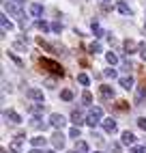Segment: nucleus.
I'll use <instances>...</instances> for the list:
<instances>
[{
	"label": "nucleus",
	"instance_id": "nucleus-1",
	"mask_svg": "<svg viewBox=\"0 0 146 153\" xmlns=\"http://www.w3.org/2000/svg\"><path fill=\"white\" fill-rule=\"evenodd\" d=\"M2 7H4V13H9V15L17 17L19 22H22V26L26 28V22H24V19H26V13H24L19 7H17V2H7V0H4V2H2Z\"/></svg>",
	"mask_w": 146,
	"mask_h": 153
},
{
	"label": "nucleus",
	"instance_id": "nucleus-2",
	"mask_svg": "<svg viewBox=\"0 0 146 153\" xmlns=\"http://www.w3.org/2000/svg\"><path fill=\"white\" fill-rule=\"evenodd\" d=\"M39 65L47 69L49 74H54V76H65V69L60 67V63H56V60H49V58H39Z\"/></svg>",
	"mask_w": 146,
	"mask_h": 153
},
{
	"label": "nucleus",
	"instance_id": "nucleus-3",
	"mask_svg": "<svg viewBox=\"0 0 146 153\" xmlns=\"http://www.w3.org/2000/svg\"><path fill=\"white\" fill-rule=\"evenodd\" d=\"M101 121H103V110H101V108H92V110L88 112V117H86V123H88L90 127L99 125Z\"/></svg>",
	"mask_w": 146,
	"mask_h": 153
},
{
	"label": "nucleus",
	"instance_id": "nucleus-4",
	"mask_svg": "<svg viewBox=\"0 0 146 153\" xmlns=\"http://www.w3.org/2000/svg\"><path fill=\"white\" fill-rule=\"evenodd\" d=\"M65 123H67V121H65V117H62V114H58V112L49 114V125H52V127L62 129V127H65Z\"/></svg>",
	"mask_w": 146,
	"mask_h": 153
},
{
	"label": "nucleus",
	"instance_id": "nucleus-5",
	"mask_svg": "<svg viewBox=\"0 0 146 153\" xmlns=\"http://www.w3.org/2000/svg\"><path fill=\"white\" fill-rule=\"evenodd\" d=\"M26 97L43 104V91H41V88H26Z\"/></svg>",
	"mask_w": 146,
	"mask_h": 153
},
{
	"label": "nucleus",
	"instance_id": "nucleus-6",
	"mask_svg": "<svg viewBox=\"0 0 146 153\" xmlns=\"http://www.w3.org/2000/svg\"><path fill=\"white\" fill-rule=\"evenodd\" d=\"M22 145H24V136H15L13 142L9 145V153H19L22 151Z\"/></svg>",
	"mask_w": 146,
	"mask_h": 153
},
{
	"label": "nucleus",
	"instance_id": "nucleus-7",
	"mask_svg": "<svg viewBox=\"0 0 146 153\" xmlns=\"http://www.w3.org/2000/svg\"><path fill=\"white\" fill-rule=\"evenodd\" d=\"M2 119L9 121V123H22V117H19L17 112H13V110H4L2 112Z\"/></svg>",
	"mask_w": 146,
	"mask_h": 153
},
{
	"label": "nucleus",
	"instance_id": "nucleus-8",
	"mask_svg": "<svg viewBox=\"0 0 146 153\" xmlns=\"http://www.w3.org/2000/svg\"><path fill=\"white\" fill-rule=\"evenodd\" d=\"M52 145H54L56 149H62V147H65V136H62L60 129L54 131V136H52Z\"/></svg>",
	"mask_w": 146,
	"mask_h": 153
},
{
	"label": "nucleus",
	"instance_id": "nucleus-9",
	"mask_svg": "<svg viewBox=\"0 0 146 153\" xmlns=\"http://www.w3.org/2000/svg\"><path fill=\"white\" fill-rule=\"evenodd\" d=\"M144 99H146V84L135 88V101H133V104H135V106H142Z\"/></svg>",
	"mask_w": 146,
	"mask_h": 153
},
{
	"label": "nucleus",
	"instance_id": "nucleus-10",
	"mask_svg": "<svg viewBox=\"0 0 146 153\" xmlns=\"http://www.w3.org/2000/svg\"><path fill=\"white\" fill-rule=\"evenodd\" d=\"M43 108H45V104H41V101H39V104H28V106H26V110H28L32 117L43 114Z\"/></svg>",
	"mask_w": 146,
	"mask_h": 153
},
{
	"label": "nucleus",
	"instance_id": "nucleus-11",
	"mask_svg": "<svg viewBox=\"0 0 146 153\" xmlns=\"http://www.w3.org/2000/svg\"><path fill=\"white\" fill-rule=\"evenodd\" d=\"M99 97H101V99H112V97H114V88H112L110 84L99 86Z\"/></svg>",
	"mask_w": 146,
	"mask_h": 153
},
{
	"label": "nucleus",
	"instance_id": "nucleus-12",
	"mask_svg": "<svg viewBox=\"0 0 146 153\" xmlns=\"http://www.w3.org/2000/svg\"><path fill=\"white\" fill-rule=\"evenodd\" d=\"M101 125H103V129H105L108 134H114V131H116V121H114L112 117H110V119H103Z\"/></svg>",
	"mask_w": 146,
	"mask_h": 153
},
{
	"label": "nucleus",
	"instance_id": "nucleus-13",
	"mask_svg": "<svg viewBox=\"0 0 146 153\" xmlns=\"http://www.w3.org/2000/svg\"><path fill=\"white\" fill-rule=\"evenodd\" d=\"M0 24H2V35H9L13 30V24L9 22V17H7V13H2L0 15Z\"/></svg>",
	"mask_w": 146,
	"mask_h": 153
},
{
	"label": "nucleus",
	"instance_id": "nucleus-14",
	"mask_svg": "<svg viewBox=\"0 0 146 153\" xmlns=\"http://www.w3.org/2000/svg\"><path fill=\"white\" fill-rule=\"evenodd\" d=\"M122 145H127V147H131V145H135V134H133V131H122Z\"/></svg>",
	"mask_w": 146,
	"mask_h": 153
},
{
	"label": "nucleus",
	"instance_id": "nucleus-15",
	"mask_svg": "<svg viewBox=\"0 0 146 153\" xmlns=\"http://www.w3.org/2000/svg\"><path fill=\"white\" fill-rule=\"evenodd\" d=\"M122 48H125V52H127V54H133L135 50H140V43H135L133 39H127V41L122 43Z\"/></svg>",
	"mask_w": 146,
	"mask_h": 153
},
{
	"label": "nucleus",
	"instance_id": "nucleus-16",
	"mask_svg": "<svg viewBox=\"0 0 146 153\" xmlns=\"http://www.w3.org/2000/svg\"><path fill=\"white\" fill-rule=\"evenodd\" d=\"M71 123H73V125H77V127L84 123V117H82V112H80V110H73V112H71Z\"/></svg>",
	"mask_w": 146,
	"mask_h": 153
},
{
	"label": "nucleus",
	"instance_id": "nucleus-17",
	"mask_svg": "<svg viewBox=\"0 0 146 153\" xmlns=\"http://www.w3.org/2000/svg\"><path fill=\"white\" fill-rule=\"evenodd\" d=\"M37 43H39V48L47 50V52H52V54H60V52H56V48H54V45H49L47 41H43V37H39V39H37Z\"/></svg>",
	"mask_w": 146,
	"mask_h": 153
},
{
	"label": "nucleus",
	"instance_id": "nucleus-18",
	"mask_svg": "<svg viewBox=\"0 0 146 153\" xmlns=\"http://www.w3.org/2000/svg\"><path fill=\"white\" fill-rule=\"evenodd\" d=\"M28 11H30V15H32V17H39L41 13H43V7H41L39 2H32V4L28 7Z\"/></svg>",
	"mask_w": 146,
	"mask_h": 153
},
{
	"label": "nucleus",
	"instance_id": "nucleus-19",
	"mask_svg": "<svg viewBox=\"0 0 146 153\" xmlns=\"http://www.w3.org/2000/svg\"><path fill=\"white\" fill-rule=\"evenodd\" d=\"M118 82H120V86H122V88H127V91H129V88H133V78H131V76H122Z\"/></svg>",
	"mask_w": 146,
	"mask_h": 153
},
{
	"label": "nucleus",
	"instance_id": "nucleus-20",
	"mask_svg": "<svg viewBox=\"0 0 146 153\" xmlns=\"http://www.w3.org/2000/svg\"><path fill=\"white\" fill-rule=\"evenodd\" d=\"M45 142H47V140H45L43 136H37V138H30V145H32L35 149H41V147H45Z\"/></svg>",
	"mask_w": 146,
	"mask_h": 153
},
{
	"label": "nucleus",
	"instance_id": "nucleus-21",
	"mask_svg": "<svg viewBox=\"0 0 146 153\" xmlns=\"http://www.w3.org/2000/svg\"><path fill=\"white\" fill-rule=\"evenodd\" d=\"M116 9H118V11H120L122 15L131 17V9H129V4H127V2H118V4H116Z\"/></svg>",
	"mask_w": 146,
	"mask_h": 153
},
{
	"label": "nucleus",
	"instance_id": "nucleus-22",
	"mask_svg": "<svg viewBox=\"0 0 146 153\" xmlns=\"http://www.w3.org/2000/svg\"><path fill=\"white\" fill-rule=\"evenodd\" d=\"M30 125H32L35 129H45L47 125L43 123V119H41V117H32V123H30Z\"/></svg>",
	"mask_w": 146,
	"mask_h": 153
},
{
	"label": "nucleus",
	"instance_id": "nucleus-23",
	"mask_svg": "<svg viewBox=\"0 0 146 153\" xmlns=\"http://www.w3.org/2000/svg\"><path fill=\"white\" fill-rule=\"evenodd\" d=\"M90 28H92V33H95V37H103V35H108V33H103V28H101L97 22H92V24H90Z\"/></svg>",
	"mask_w": 146,
	"mask_h": 153
},
{
	"label": "nucleus",
	"instance_id": "nucleus-24",
	"mask_svg": "<svg viewBox=\"0 0 146 153\" xmlns=\"http://www.w3.org/2000/svg\"><path fill=\"white\" fill-rule=\"evenodd\" d=\"M99 52H101V43L92 41V43L88 45V54H99Z\"/></svg>",
	"mask_w": 146,
	"mask_h": 153
},
{
	"label": "nucleus",
	"instance_id": "nucleus-25",
	"mask_svg": "<svg viewBox=\"0 0 146 153\" xmlns=\"http://www.w3.org/2000/svg\"><path fill=\"white\" fill-rule=\"evenodd\" d=\"M69 136H71V138H75V140H80V138H82L80 127H77V125H75V127H71V129H69Z\"/></svg>",
	"mask_w": 146,
	"mask_h": 153
},
{
	"label": "nucleus",
	"instance_id": "nucleus-26",
	"mask_svg": "<svg viewBox=\"0 0 146 153\" xmlns=\"http://www.w3.org/2000/svg\"><path fill=\"white\" fill-rule=\"evenodd\" d=\"M75 142H77V147H75L77 153H86V151H88V145H86L84 140H75Z\"/></svg>",
	"mask_w": 146,
	"mask_h": 153
},
{
	"label": "nucleus",
	"instance_id": "nucleus-27",
	"mask_svg": "<svg viewBox=\"0 0 146 153\" xmlns=\"http://www.w3.org/2000/svg\"><path fill=\"white\" fill-rule=\"evenodd\" d=\"M77 82H80L82 86H88V84H90V78H88L86 74H80V76H77Z\"/></svg>",
	"mask_w": 146,
	"mask_h": 153
},
{
	"label": "nucleus",
	"instance_id": "nucleus-28",
	"mask_svg": "<svg viewBox=\"0 0 146 153\" xmlns=\"http://www.w3.org/2000/svg\"><path fill=\"white\" fill-rule=\"evenodd\" d=\"M105 60H108L110 65H116V63H118V56L114 54V52H108V54H105Z\"/></svg>",
	"mask_w": 146,
	"mask_h": 153
},
{
	"label": "nucleus",
	"instance_id": "nucleus-29",
	"mask_svg": "<svg viewBox=\"0 0 146 153\" xmlns=\"http://www.w3.org/2000/svg\"><path fill=\"white\" fill-rule=\"evenodd\" d=\"M60 97L65 99V101H71V99H73V91H69V88H65V91H60Z\"/></svg>",
	"mask_w": 146,
	"mask_h": 153
},
{
	"label": "nucleus",
	"instance_id": "nucleus-30",
	"mask_svg": "<svg viewBox=\"0 0 146 153\" xmlns=\"http://www.w3.org/2000/svg\"><path fill=\"white\" fill-rule=\"evenodd\" d=\"M37 28H39V30H43V33H47L52 26H49L47 22H43V19H39V22H37Z\"/></svg>",
	"mask_w": 146,
	"mask_h": 153
},
{
	"label": "nucleus",
	"instance_id": "nucleus-31",
	"mask_svg": "<svg viewBox=\"0 0 146 153\" xmlns=\"http://www.w3.org/2000/svg\"><path fill=\"white\" fill-rule=\"evenodd\" d=\"M82 101L88 106V104H92V95H90V91H84V95H82Z\"/></svg>",
	"mask_w": 146,
	"mask_h": 153
},
{
	"label": "nucleus",
	"instance_id": "nucleus-32",
	"mask_svg": "<svg viewBox=\"0 0 146 153\" xmlns=\"http://www.w3.org/2000/svg\"><path fill=\"white\" fill-rule=\"evenodd\" d=\"M116 108L125 112V110H129V104H127V101H122V99H120V101H116Z\"/></svg>",
	"mask_w": 146,
	"mask_h": 153
},
{
	"label": "nucleus",
	"instance_id": "nucleus-33",
	"mask_svg": "<svg viewBox=\"0 0 146 153\" xmlns=\"http://www.w3.org/2000/svg\"><path fill=\"white\" fill-rule=\"evenodd\" d=\"M103 76H105V78H116V69H105V71H103Z\"/></svg>",
	"mask_w": 146,
	"mask_h": 153
},
{
	"label": "nucleus",
	"instance_id": "nucleus-34",
	"mask_svg": "<svg viewBox=\"0 0 146 153\" xmlns=\"http://www.w3.org/2000/svg\"><path fill=\"white\" fill-rule=\"evenodd\" d=\"M110 151H112V153H122V151H120V145H118V142H112V145H110Z\"/></svg>",
	"mask_w": 146,
	"mask_h": 153
},
{
	"label": "nucleus",
	"instance_id": "nucleus-35",
	"mask_svg": "<svg viewBox=\"0 0 146 153\" xmlns=\"http://www.w3.org/2000/svg\"><path fill=\"white\" fill-rule=\"evenodd\" d=\"M138 127L146 131V117H140V119H138Z\"/></svg>",
	"mask_w": 146,
	"mask_h": 153
},
{
	"label": "nucleus",
	"instance_id": "nucleus-36",
	"mask_svg": "<svg viewBox=\"0 0 146 153\" xmlns=\"http://www.w3.org/2000/svg\"><path fill=\"white\" fill-rule=\"evenodd\" d=\"M7 54H9V58H13V63H15V65H19V67H22V60H19V58H17L13 52H7Z\"/></svg>",
	"mask_w": 146,
	"mask_h": 153
},
{
	"label": "nucleus",
	"instance_id": "nucleus-37",
	"mask_svg": "<svg viewBox=\"0 0 146 153\" xmlns=\"http://www.w3.org/2000/svg\"><path fill=\"white\" fill-rule=\"evenodd\" d=\"M122 69H125V71H131V69H133L131 60H122Z\"/></svg>",
	"mask_w": 146,
	"mask_h": 153
},
{
	"label": "nucleus",
	"instance_id": "nucleus-38",
	"mask_svg": "<svg viewBox=\"0 0 146 153\" xmlns=\"http://www.w3.org/2000/svg\"><path fill=\"white\" fill-rule=\"evenodd\" d=\"M52 30H54V33H60V30H62V24H60V22H54V24H52Z\"/></svg>",
	"mask_w": 146,
	"mask_h": 153
},
{
	"label": "nucleus",
	"instance_id": "nucleus-39",
	"mask_svg": "<svg viewBox=\"0 0 146 153\" xmlns=\"http://www.w3.org/2000/svg\"><path fill=\"white\" fill-rule=\"evenodd\" d=\"M140 56L146 60V43H140Z\"/></svg>",
	"mask_w": 146,
	"mask_h": 153
},
{
	"label": "nucleus",
	"instance_id": "nucleus-40",
	"mask_svg": "<svg viewBox=\"0 0 146 153\" xmlns=\"http://www.w3.org/2000/svg\"><path fill=\"white\" fill-rule=\"evenodd\" d=\"M131 153H146V147H133Z\"/></svg>",
	"mask_w": 146,
	"mask_h": 153
},
{
	"label": "nucleus",
	"instance_id": "nucleus-41",
	"mask_svg": "<svg viewBox=\"0 0 146 153\" xmlns=\"http://www.w3.org/2000/svg\"><path fill=\"white\" fill-rule=\"evenodd\" d=\"M15 2H17V4H24V2H26V0H15Z\"/></svg>",
	"mask_w": 146,
	"mask_h": 153
},
{
	"label": "nucleus",
	"instance_id": "nucleus-42",
	"mask_svg": "<svg viewBox=\"0 0 146 153\" xmlns=\"http://www.w3.org/2000/svg\"><path fill=\"white\" fill-rule=\"evenodd\" d=\"M47 153H56V151H47Z\"/></svg>",
	"mask_w": 146,
	"mask_h": 153
},
{
	"label": "nucleus",
	"instance_id": "nucleus-43",
	"mask_svg": "<svg viewBox=\"0 0 146 153\" xmlns=\"http://www.w3.org/2000/svg\"><path fill=\"white\" fill-rule=\"evenodd\" d=\"M144 30H146V22H144Z\"/></svg>",
	"mask_w": 146,
	"mask_h": 153
},
{
	"label": "nucleus",
	"instance_id": "nucleus-44",
	"mask_svg": "<svg viewBox=\"0 0 146 153\" xmlns=\"http://www.w3.org/2000/svg\"><path fill=\"white\" fill-rule=\"evenodd\" d=\"M105 2H112V0H105Z\"/></svg>",
	"mask_w": 146,
	"mask_h": 153
},
{
	"label": "nucleus",
	"instance_id": "nucleus-45",
	"mask_svg": "<svg viewBox=\"0 0 146 153\" xmlns=\"http://www.w3.org/2000/svg\"><path fill=\"white\" fill-rule=\"evenodd\" d=\"M95 153H101V151H95Z\"/></svg>",
	"mask_w": 146,
	"mask_h": 153
}]
</instances>
